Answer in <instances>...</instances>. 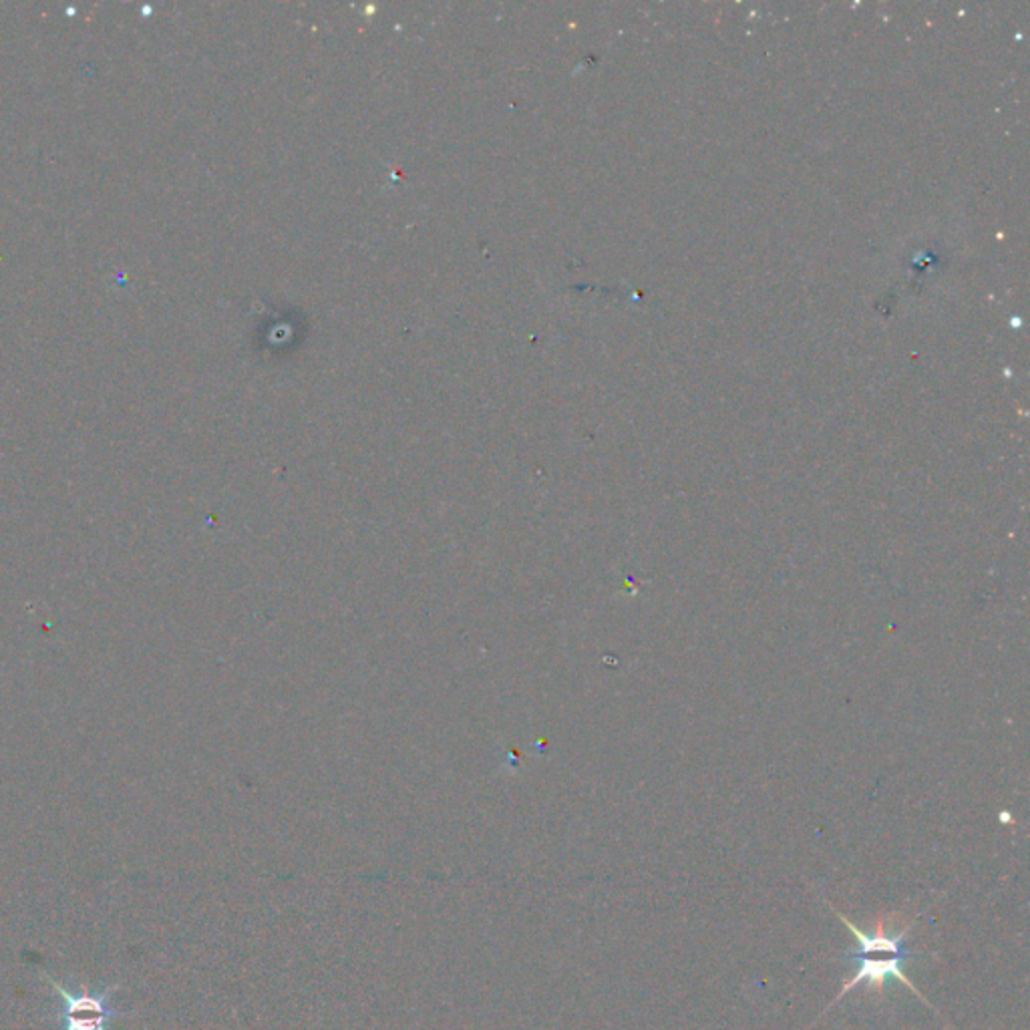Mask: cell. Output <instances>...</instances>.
I'll return each instance as SVG.
<instances>
[{"instance_id": "obj_2", "label": "cell", "mask_w": 1030, "mask_h": 1030, "mask_svg": "<svg viewBox=\"0 0 1030 1030\" xmlns=\"http://www.w3.org/2000/svg\"><path fill=\"white\" fill-rule=\"evenodd\" d=\"M908 958H910V955L891 956V958L848 956L850 962H857V972L843 984L841 993L836 996V1001L829 1005V1008L838 1005L845 994L853 991V988H857L860 984H867V986H872L876 993H884V986H886V982L890 979L898 980L900 984L908 986L912 993L917 994V996L924 1001V996L920 994V991H917L916 986L910 982V979H908L905 972H903V964H905ZM829 1008H827V1010H829Z\"/></svg>"}, {"instance_id": "obj_3", "label": "cell", "mask_w": 1030, "mask_h": 1030, "mask_svg": "<svg viewBox=\"0 0 1030 1030\" xmlns=\"http://www.w3.org/2000/svg\"><path fill=\"white\" fill-rule=\"evenodd\" d=\"M841 922L850 928V932L853 934V938L860 944V950L857 952H852L855 956H874V955H910V944H908V930L903 932H898V934H886L881 926L878 924V932L874 934H867V932H862L857 928L853 922H850V917L841 916Z\"/></svg>"}, {"instance_id": "obj_1", "label": "cell", "mask_w": 1030, "mask_h": 1030, "mask_svg": "<svg viewBox=\"0 0 1030 1030\" xmlns=\"http://www.w3.org/2000/svg\"><path fill=\"white\" fill-rule=\"evenodd\" d=\"M40 972L59 996V1020L63 1025L61 1030H107L109 1020L129 1015L126 1010H117L111 1006L114 994L121 988L119 984L107 986L103 993L97 994H91L87 986H83L81 993H71L59 980L52 979L47 970Z\"/></svg>"}]
</instances>
